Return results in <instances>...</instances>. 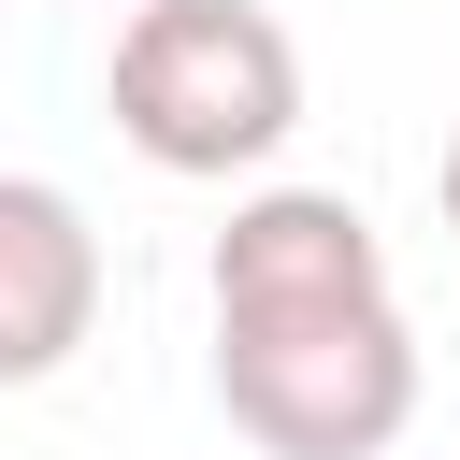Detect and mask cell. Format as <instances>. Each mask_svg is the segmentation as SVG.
<instances>
[{
	"mask_svg": "<svg viewBox=\"0 0 460 460\" xmlns=\"http://www.w3.org/2000/svg\"><path fill=\"white\" fill-rule=\"evenodd\" d=\"M101 101H115L144 172L230 187L302 129V43L259 0H129V29L101 58Z\"/></svg>",
	"mask_w": 460,
	"mask_h": 460,
	"instance_id": "7a4b0ae2",
	"label": "cell"
},
{
	"mask_svg": "<svg viewBox=\"0 0 460 460\" xmlns=\"http://www.w3.org/2000/svg\"><path fill=\"white\" fill-rule=\"evenodd\" d=\"M216 402L259 460H388L417 417V316L345 187H244L216 230Z\"/></svg>",
	"mask_w": 460,
	"mask_h": 460,
	"instance_id": "6da1fadb",
	"label": "cell"
},
{
	"mask_svg": "<svg viewBox=\"0 0 460 460\" xmlns=\"http://www.w3.org/2000/svg\"><path fill=\"white\" fill-rule=\"evenodd\" d=\"M101 331V230L72 187L43 172H0V388H43L72 374Z\"/></svg>",
	"mask_w": 460,
	"mask_h": 460,
	"instance_id": "3957f363",
	"label": "cell"
},
{
	"mask_svg": "<svg viewBox=\"0 0 460 460\" xmlns=\"http://www.w3.org/2000/svg\"><path fill=\"white\" fill-rule=\"evenodd\" d=\"M431 201H446V230H460V129H446V158H431Z\"/></svg>",
	"mask_w": 460,
	"mask_h": 460,
	"instance_id": "277c9868",
	"label": "cell"
}]
</instances>
